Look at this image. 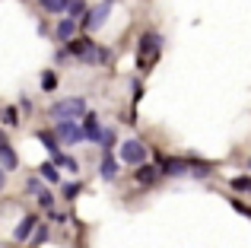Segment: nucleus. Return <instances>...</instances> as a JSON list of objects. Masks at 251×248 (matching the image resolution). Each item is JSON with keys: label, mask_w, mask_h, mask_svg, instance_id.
<instances>
[{"label": "nucleus", "mask_w": 251, "mask_h": 248, "mask_svg": "<svg viewBox=\"0 0 251 248\" xmlns=\"http://www.w3.org/2000/svg\"><path fill=\"white\" fill-rule=\"evenodd\" d=\"M159 51H162V35L159 32H147V35L140 38V48H137V70H140V74H150L156 57H159Z\"/></svg>", "instance_id": "1"}, {"label": "nucleus", "mask_w": 251, "mask_h": 248, "mask_svg": "<svg viewBox=\"0 0 251 248\" xmlns=\"http://www.w3.org/2000/svg\"><path fill=\"white\" fill-rule=\"evenodd\" d=\"M83 112H86V102L80 99V96H70V99H61V102H54V105L48 108V115L54 121H61V118H83Z\"/></svg>", "instance_id": "2"}, {"label": "nucleus", "mask_w": 251, "mask_h": 248, "mask_svg": "<svg viewBox=\"0 0 251 248\" xmlns=\"http://www.w3.org/2000/svg\"><path fill=\"white\" fill-rule=\"evenodd\" d=\"M111 10H115V0H102L99 6L86 10L83 16H80V19H83V29H86V32H99L105 23H108V13H111Z\"/></svg>", "instance_id": "3"}, {"label": "nucleus", "mask_w": 251, "mask_h": 248, "mask_svg": "<svg viewBox=\"0 0 251 248\" xmlns=\"http://www.w3.org/2000/svg\"><path fill=\"white\" fill-rule=\"evenodd\" d=\"M118 159L127 162V166H140V162H147V143H143V140H124L121 149H118Z\"/></svg>", "instance_id": "4"}, {"label": "nucleus", "mask_w": 251, "mask_h": 248, "mask_svg": "<svg viewBox=\"0 0 251 248\" xmlns=\"http://www.w3.org/2000/svg\"><path fill=\"white\" fill-rule=\"evenodd\" d=\"M54 137H57V143H70L74 147V143H83V127L74 118H61L54 127Z\"/></svg>", "instance_id": "5"}, {"label": "nucleus", "mask_w": 251, "mask_h": 248, "mask_svg": "<svg viewBox=\"0 0 251 248\" xmlns=\"http://www.w3.org/2000/svg\"><path fill=\"white\" fill-rule=\"evenodd\" d=\"M83 143H99L102 140V124H99L96 112H83Z\"/></svg>", "instance_id": "6"}, {"label": "nucleus", "mask_w": 251, "mask_h": 248, "mask_svg": "<svg viewBox=\"0 0 251 248\" xmlns=\"http://www.w3.org/2000/svg\"><path fill=\"white\" fill-rule=\"evenodd\" d=\"M108 61H111V51L102 48V45H92V48L83 54V64H89V67H96V64H99V67H105Z\"/></svg>", "instance_id": "7"}, {"label": "nucleus", "mask_w": 251, "mask_h": 248, "mask_svg": "<svg viewBox=\"0 0 251 248\" xmlns=\"http://www.w3.org/2000/svg\"><path fill=\"white\" fill-rule=\"evenodd\" d=\"M159 162H162V169H159L162 175H175V178H178V175H188V159L169 156V159H159Z\"/></svg>", "instance_id": "8"}, {"label": "nucleus", "mask_w": 251, "mask_h": 248, "mask_svg": "<svg viewBox=\"0 0 251 248\" xmlns=\"http://www.w3.org/2000/svg\"><path fill=\"white\" fill-rule=\"evenodd\" d=\"M0 169H3V172H13V169H19L16 149H13L6 140H0Z\"/></svg>", "instance_id": "9"}, {"label": "nucleus", "mask_w": 251, "mask_h": 248, "mask_svg": "<svg viewBox=\"0 0 251 248\" xmlns=\"http://www.w3.org/2000/svg\"><path fill=\"white\" fill-rule=\"evenodd\" d=\"M99 172H102L105 181H115L118 178V159H115V153H111V149H105L102 162H99Z\"/></svg>", "instance_id": "10"}, {"label": "nucleus", "mask_w": 251, "mask_h": 248, "mask_svg": "<svg viewBox=\"0 0 251 248\" xmlns=\"http://www.w3.org/2000/svg\"><path fill=\"white\" fill-rule=\"evenodd\" d=\"M51 162H54L57 169H67L70 175H76V172H80V159H76V156H67V153H61V149H57V153L51 156Z\"/></svg>", "instance_id": "11"}, {"label": "nucleus", "mask_w": 251, "mask_h": 248, "mask_svg": "<svg viewBox=\"0 0 251 248\" xmlns=\"http://www.w3.org/2000/svg\"><path fill=\"white\" fill-rule=\"evenodd\" d=\"M54 35H57V42H70V38L76 35V19H61L57 23V29H54Z\"/></svg>", "instance_id": "12"}, {"label": "nucleus", "mask_w": 251, "mask_h": 248, "mask_svg": "<svg viewBox=\"0 0 251 248\" xmlns=\"http://www.w3.org/2000/svg\"><path fill=\"white\" fill-rule=\"evenodd\" d=\"M35 223H38V217H32V213H29V217H25L23 223L13 229V239H16V242H25V239H29V232L35 229Z\"/></svg>", "instance_id": "13"}, {"label": "nucleus", "mask_w": 251, "mask_h": 248, "mask_svg": "<svg viewBox=\"0 0 251 248\" xmlns=\"http://www.w3.org/2000/svg\"><path fill=\"white\" fill-rule=\"evenodd\" d=\"M156 175H159V169L150 166V162H140V166H137V181H140V185H153Z\"/></svg>", "instance_id": "14"}, {"label": "nucleus", "mask_w": 251, "mask_h": 248, "mask_svg": "<svg viewBox=\"0 0 251 248\" xmlns=\"http://www.w3.org/2000/svg\"><path fill=\"white\" fill-rule=\"evenodd\" d=\"M38 178L42 181H51V185H54V181H61V169L54 166V162H42V169H38Z\"/></svg>", "instance_id": "15"}, {"label": "nucleus", "mask_w": 251, "mask_h": 248, "mask_svg": "<svg viewBox=\"0 0 251 248\" xmlns=\"http://www.w3.org/2000/svg\"><path fill=\"white\" fill-rule=\"evenodd\" d=\"M35 140H38V143H42V147H45V149H48V153H51V156H54V153H57V149H61V147H57V137H54V134H51V130H35Z\"/></svg>", "instance_id": "16"}, {"label": "nucleus", "mask_w": 251, "mask_h": 248, "mask_svg": "<svg viewBox=\"0 0 251 248\" xmlns=\"http://www.w3.org/2000/svg\"><path fill=\"white\" fill-rule=\"evenodd\" d=\"M64 13H70V19H80L83 13H86V3H83V0H67Z\"/></svg>", "instance_id": "17"}, {"label": "nucleus", "mask_w": 251, "mask_h": 248, "mask_svg": "<svg viewBox=\"0 0 251 248\" xmlns=\"http://www.w3.org/2000/svg\"><path fill=\"white\" fill-rule=\"evenodd\" d=\"M99 147H102V149H115V147H118V134H115L111 127H108V130L102 127V140H99Z\"/></svg>", "instance_id": "18"}, {"label": "nucleus", "mask_w": 251, "mask_h": 248, "mask_svg": "<svg viewBox=\"0 0 251 248\" xmlns=\"http://www.w3.org/2000/svg\"><path fill=\"white\" fill-rule=\"evenodd\" d=\"M80 191H83V185H80V181H64V188H61V194H64L67 200L80 198Z\"/></svg>", "instance_id": "19"}, {"label": "nucleus", "mask_w": 251, "mask_h": 248, "mask_svg": "<svg viewBox=\"0 0 251 248\" xmlns=\"http://www.w3.org/2000/svg\"><path fill=\"white\" fill-rule=\"evenodd\" d=\"M42 89H45V93H54V89H57V74H54V70H45V74H42Z\"/></svg>", "instance_id": "20"}, {"label": "nucleus", "mask_w": 251, "mask_h": 248, "mask_svg": "<svg viewBox=\"0 0 251 248\" xmlns=\"http://www.w3.org/2000/svg\"><path fill=\"white\" fill-rule=\"evenodd\" d=\"M42 3L45 13H64V6H67V0H38Z\"/></svg>", "instance_id": "21"}, {"label": "nucleus", "mask_w": 251, "mask_h": 248, "mask_svg": "<svg viewBox=\"0 0 251 248\" xmlns=\"http://www.w3.org/2000/svg\"><path fill=\"white\" fill-rule=\"evenodd\" d=\"M0 121H3L6 124V127H16V124H19V115H16V108H3V112H0Z\"/></svg>", "instance_id": "22"}, {"label": "nucleus", "mask_w": 251, "mask_h": 248, "mask_svg": "<svg viewBox=\"0 0 251 248\" xmlns=\"http://www.w3.org/2000/svg\"><path fill=\"white\" fill-rule=\"evenodd\" d=\"M29 236H32V245H45L51 232H48V226H35V232H29Z\"/></svg>", "instance_id": "23"}, {"label": "nucleus", "mask_w": 251, "mask_h": 248, "mask_svg": "<svg viewBox=\"0 0 251 248\" xmlns=\"http://www.w3.org/2000/svg\"><path fill=\"white\" fill-rule=\"evenodd\" d=\"M232 188H235V191L251 194V175H239V178H232Z\"/></svg>", "instance_id": "24"}, {"label": "nucleus", "mask_w": 251, "mask_h": 248, "mask_svg": "<svg viewBox=\"0 0 251 248\" xmlns=\"http://www.w3.org/2000/svg\"><path fill=\"white\" fill-rule=\"evenodd\" d=\"M35 198H38V207H45V210H51V207H54V198H51L48 191H38Z\"/></svg>", "instance_id": "25"}, {"label": "nucleus", "mask_w": 251, "mask_h": 248, "mask_svg": "<svg viewBox=\"0 0 251 248\" xmlns=\"http://www.w3.org/2000/svg\"><path fill=\"white\" fill-rule=\"evenodd\" d=\"M25 191H29V194H38V191H42V178H29V181H25Z\"/></svg>", "instance_id": "26"}, {"label": "nucleus", "mask_w": 251, "mask_h": 248, "mask_svg": "<svg viewBox=\"0 0 251 248\" xmlns=\"http://www.w3.org/2000/svg\"><path fill=\"white\" fill-rule=\"evenodd\" d=\"M232 207H235V210H239V213H245V217L251 220V207H245V204H242V200H232Z\"/></svg>", "instance_id": "27"}, {"label": "nucleus", "mask_w": 251, "mask_h": 248, "mask_svg": "<svg viewBox=\"0 0 251 248\" xmlns=\"http://www.w3.org/2000/svg\"><path fill=\"white\" fill-rule=\"evenodd\" d=\"M143 99V86H140V80H134V102H140Z\"/></svg>", "instance_id": "28"}, {"label": "nucleus", "mask_w": 251, "mask_h": 248, "mask_svg": "<svg viewBox=\"0 0 251 248\" xmlns=\"http://www.w3.org/2000/svg\"><path fill=\"white\" fill-rule=\"evenodd\" d=\"M3 188H6V172L0 169V191H3Z\"/></svg>", "instance_id": "29"}, {"label": "nucleus", "mask_w": 251, "mask_h": 248, "mask_svg": "<svg viewBox=\"0 0 251 248\" xmlns=\"http://www.w3.org/2000/svg\"><path fill=\"white\" fill-rule=\"evenodd\" d=\"M248 172H251V159H248Z\"/></svg>", "instance_id": "30"}, {"label": "nucleus", "mask_w": 251, "mask_h": 248, "mask_svg": "<svg viewBox=\"0 0 251 248\" xmlns=\"http://www.w3.org/2000/svg\"><path fill=\"white\" fill-rule=\"evenodd\" d=\"M0 140H3V134H0Z\"/></svg>", "instance_id": "31"}]
</instances>
